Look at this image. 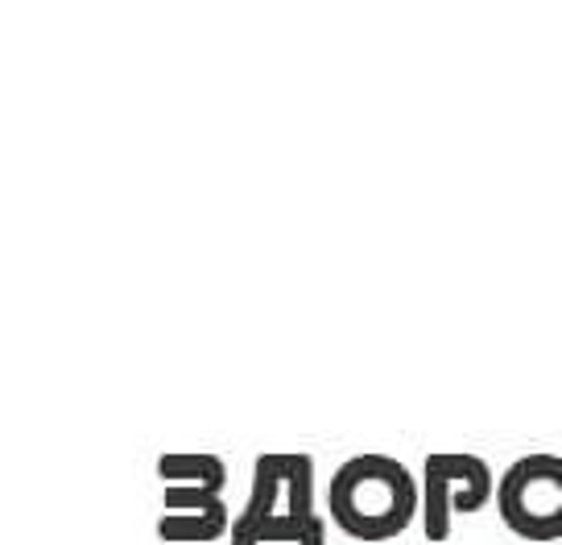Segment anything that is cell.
<instances>
[{
  "instance_id": "2",
  "label": "cell",
  "mask_w": 562,
  "mask_h": 545,
  "mask_svg": "<svg viewBox=\"0 0 562 545\" xmlns=\"http://www.w3.org/2000/svg\"><path fill=\"white\" fill-rule=\"evenodd\" d=\"M323 516L315 512V458L311 455H261L252 467V492L245 512L232 521V545L261 542H323Z\"/></svg>"
},
{
  "instance_id": "1",
  "label": "cell",
  "mask_w": 562,
  "mask_h": 545,
  "mask_svg": "<svg viewBox=\"0 0 562 545\" xmlns=\"http://www.w3.org/2000/svg\"><path fill=\"white\" fill-rule=\"evenodd\" d=\"M331 521L356 542L402 537L422 509L418 479L389 455H356L331 475L327 488Z\"/></svg>"
},
{
  "instance_id": "3",
  "label": "cell",
  "mask_w": 562,
  "mask_h": 545,
  "mask_svg": "<svg viewBox=\"0 0 562 545\" xmlns=\"http://www.w3.org/2000/svg\"><path fill=\"white\" fill-rule=\"evenodd\" d=\"M158 475L170 484L166 512L158 521V537L166 542H211L224 537L228 512L220 504L224 463L215 455H166L158 458Z\"/></svg>"
},
{
  "instance_id": "5",
  "label": "cell",
  "mask_w": 562,
  "mask_h": 545,
  "mask_svg": "<svg viewBox=\"0 0 562 545\" xmlns=\"http://www.w3.org/2000/svg\"><path fill=\"white\" fill-rule=\"evenodd\" d=\"M492 496V472L475 455H426L422 467V529L430 542L451 537L456 512H480Z\"/></svg>"
},
{
  "instance_id": "4",
  "label": "cell",
  "mask_w": 562,
  "mask_h": 545,
  "mask_svg": "<svg viewBox=\"0 0 562 545\" xmlns=\"http://www.w3.org/2000/svg\"><path fill=\"white\" fill-rule=\"evenodd\" d=\"M501 521L526 542H559L562 537V458L526 455L501 475L496 488Z\"/></svg>"
}]
</instances>
